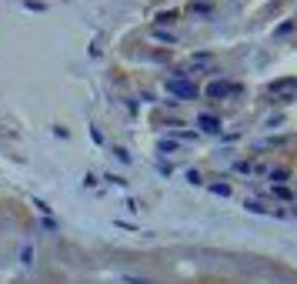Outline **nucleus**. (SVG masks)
Here are the masks:
<instances>
[{
	"mask_svg": "<svg viewBox=\"0 0 297 284\" xmlns=\"http://www.w3.org/2000/svg\"><path fill=\"white\" fill-rule=\"evenodd\" d=\"M164 87H167V94L184 97V100H194V97H197V87H194V84H187V80H177V77H174V80H167Z\"/></svg>",
	"mask_w": 297,
	"mask_h": 284,
	"instance_id": "obj_1",
	"label": "nucleus"
},
{
	"mask_svg": "<svg viewBox=\"0 0 297 284\" xmlns=\"http://www.w3.org/2000/svg\"><path fill=\"white\" fill-rule=\"evenodd\" d=\"M294 91H297V77H284V80H274V84H271V94L284 97V100L294 94Z\"/></svg>",
	"mask_w": 297,
	"mask_h": 284,
	"instance_id": "obj_2",
	"label": "nucleus"
},
{
	"mask_svg": "<svg viewBox=\"0 0 297 284\" xmlns=\"http://www.w3.org/2000/svg\"><path fill=\"white\" fill-rule=\"evenodd\" d=\"M230 94H237V87L227 84V80H214V84L207 87V97H230Z\"/></svg>",
	"mask_w": 297,
	"mask_h": 284,
	"instance_id": "obj_3",
	"label": "nucleus"
},
{
	"mask_svg": "<svg viewBox=\"0 0 297 284\" xmlns=\"http://www.w3.org/2000/svg\"><path fill=\"white\" fill-rule=\"evenodd\" d=\"M204 131H221V120L217 117H210V114H201V120H197Z\"/></svg>",
	"mask_w": 297,
	"mask_h": 284,
	"instance_id": "obj_4",
	"label": "nucleus"
}]
</instances>
